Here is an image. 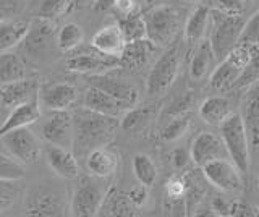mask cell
<instances>
[{
    "mask_svg": "<svg viewBox=\"0 0 259 217\" xmlns=\"http://www.w3.org/2000/svg\"><path fill=\"white\" fill-rule=\"evenodd\" d=\"M73 126H75V140L73 149L78 156H88L93 149L107 146L120 126L118 118L97 114L83 106L73 114Z\"/></svg>",
    "mask_w": 259,
    "mask_h": 217,
    "instance_id": "obj_1",
    "label": "cell"
},
{
    "mask_svg": "<svg viewBox=\"0 0 259 217\" xmlns=\"http://www.w3.org/2000/svg\"><path fill=\"white\" fill-rule=\"evenodd\" d=\"M70 198L67 188L59 183H34L24 193V214L36 217L67 215L70 212Z\"/></svg>",
    "mask_w": 259,
    "mask_h": 217,
    "instance_id": "obj_2",
    "label": "cell"
},
{
    "mask_svg": "<svg viewBox=\"0 0 259 217\" xmlns=\"http://www.w3.org/2000/svg\"><path fill=\"white\" fill-rule=\"evenodd\" d=\"M245 18L238 13H229L219 9H210V34L209 42L215 55V60H224L230 51L240 42V36L243 26H245Z\"/></svg>",
    "mask_w": 259,
    "mask_h": 217,
    "instance_id": "obj_3",
    "label": "cell"
},
{
    "mask_svg": "<svg viewBox=\"0 0 259 217\" xmlns=\"http://www.w3.org/2000/svg\"><path fill=\"white\" fill-rule=\"evenodd\" d=\"M219 132L232 162L240 168L241 173H248L251 165V144L245 120L240 112H232L221 123Z\"/></svg>",
    "mask_w": 259,
    "mask_h": 217,
    "instance_id": "obj_4",
    "label": "cell"
},
{
    "mask_svg": "<svg viewBox=\"0 0 259 217\" xmlns=\"http://www.w3.org/2000/svg\"><path fill=\"white\" fill-rule=\"evenodd\" d=\"M182 57H183V42L180 39L167 46L164 54L157 59L154 63L148 79H146V91L151 98L156 96H162L170 90V86L175 83L182 65Z\"/></svg>",
    "mask_w": 259,
    "mask_h": 217,
    "instance_id": "obj_5",
    "label": "cell"
},
{
    "mask_svg": "<svg viewBox=\"0 0 259 217\" xmlns=\"http://www.w3.org/2000/svg\"><path fill=\"white\" fill-rule=\"evenodd\" d=\"M54 46H57V28L52 20L37 17L31 21L29 29L20 42L23 59L29 62H46L52 57Z\"/></svg>",
    "mask_w": 259,
    "mask_h": 217,
    "instance_id": "obj_6",
    "label": "cell"
},
{
    "mask_svg": "<svg viewBox=\"0 0 259 217\" xmlns=\"http://www.w3.org/2000/svg\"><path fill=\"white\" fill-rule=\"evenodd\" d=\"M148 39L157 47H167L172 44L182 26V15L170 4L157 5L144 12Z\"/></svg>",
    "mask_w": 259,
    "mask_h": 217,
    "instance_id": "obj_7",
    "label": "cell"
},
{
    "mask_svg": "<svg viewBox=\"0 0 259 217\" xmlns=\"http://www.w3.org/2000/svg\"><path fill=\"white\" fill-rule=\"evenodd\" d=\"M254 51L256 47L249 44H238L233 51H230L229 55L219 62V65L210 73L209 81L212 90L221 93L233 90L243 73V70L246 68L251 57H253Z\"/></svg>",
    "mask_w": 259,
    "mask_h": 217,
    "instance_id": "obj_8",
    "label": "cell"
},
{
    "mask_svg": "<svg viewBox=\"0 0 259 217\" xmlns=\"http://www.w3.org/2000/svg\"><path fill=\"white\" fill-rule=\"evenodd\" d=\"M105 193H107V190H105L101 183L89 179V177H83V179L76 183L75 190L71 193L70 214L75 217L99 215Z\"/></svg>",
    "mask_w": 259,
    "mask_h": 217,
    "instance_id": "obj_9",
    "label": "cell"
},
{
    "mask_svg": "<svg viewBox=\"0 0 259 217\" xmlns=\"http://www.w3.org/2000/svg\"><path fill=\"white\" fill-rule=\"evenodd\" d=\"M2 144L8 151V154L23 165H34L42 152L39 138L29 128V125L15 128L10 133L2 136Z\"/></svg>",
    "mask_w": 259,
    "mask_h": 217,
    "instance_id": "obj_10",
    "label": "cell"
},
{
    "mask_svg": "<svg viewBox=\"0 0 259 217\" xmlns=\"http://www.w3.org/2000/svg\"><path fill=\"white\" fill-rule=\"evenodd\" d=\"M202 175L214 188L224 193H238L243 190V179L240 168L232 162L230 157L210 160L202 165Z\"/></svg>",
    "mask_w": 259,
    "mask_h": 217,
    "instance_id": "obj_11",
    "label": "cell"
},
{
    "mask_svg": "<svg viewBox=\"0 0 259 217\" xmlns=\"http://www.w3.org/2000/svg\"><path fill=\"white\" fill-rule=\"evenodd\" d=\"M40 136L49 144L71 149L73 140H75L73 115L68 110H51V114L40 126Z\"/></svg>",
    "mask_w": 259,
    "mask_h": 217,
    "instance_id": "obj_12",
    "label": "cell"
},
{
    "mask_svg": "<svg viewBox=\"0 0 259 217\" xmlns=\"http://www.w3.org/2000/svg\"><path fill=\"white\" fill-rule=\"evenodd\" d=\"M68 71L73 73H84V75H97L105 73L112 68L120 67L118 57H110V55L101 54L99 51L94 52H75L71 54L65 63Z\"/></svg>",
    "mask_w": 259,
    "mask_h": 217,
    "instance_id": "obj_13",
    "label": "cell"
},
{
    "mask_svg": "<svg viewBox=\"0 0 259 217\" xmlns=\"http://www.w3.org/2000/svg\"><path fill=\"white\" fill-rule=\"evenodd\" d=\"M88 81L91 86L99 88V90L110 94L112 98H115L121 104H125L128 109L135 107L138 102V98H140L138 90L133 84H130L128 81H125V79H121V78L109 75L107 71H105V73L89 75Z\"/></svg>",
    "mask_w": 259,
    "mask_h": 217,
    "instance_id": "obj_14",
    "label": "cell"
},
{
    "mask_svg": "<svg viewBox=\"0 0 259 217\" xmlns=\"http://www.w3.org/2000/svg\"><path fill=\"white\" fill-rule=\"evenodd\" d=\"M191 160L198 167L206 165L210 160L229 157L225 144L221 138V135L210 133V132H201L196 138L193 140L190 148Z\"/></svg>",
    "mask_w": 259,
    "mask_h": 217,
    "instance_id": "obj_15",
    "label": "cell"
},
{
    "mask_svg": "<svg viewBox=\"0 0 259 217\" xmlns=\"http://www.w3.org/2000/svg\"><path fill=\"white\" fill-rule=\"evenodd\" d=\"M36 99H39V84L31 76L0 84V102L8 109H15Z\"/></svg>",
    "mask_w": 259,
    "mask_h": 217,
    "instance_id": "obj_16",
    "label": "cell"
},
{
    "mask_svg": "<svg viewBox=\"0 0 259 217\" xmlns=\"http://www.w3.org/2000/svg\"><path fill=\"white\" fill-rule=\"evenodd\" d=\"M78 99V91L71 83H51L39 91V101L44 109L68 110Z\"/></svg>",
    "mask_w": 259,
    "mask_h": 217,
    "instance_id": "obj_17",
    "label": "cell"
},
{
    "mask_svg": "<svg viewBox=\"0 0 259 217\" xmlns=\"http://www.w3.org/2000/svg\"><path fill=\"white\" fill-rule=\"evenodd\" d=\"M240 114L245 120L251 148H259V79L249 84L241 98Z\"/></svg>",
    "mask_w": 259,
    "mask_h": 217,
    "instance_id": "obj_18",
    "label": "cell"
},
{
    "mask_svg": "<svg viewBox=\"0 0 259 217\" xmlns=\"http://www.w3.org/2000/svg\"><path fill=\"white\" fill-rule=\"evenodd\" d=\"M44 156L49 167L52 168L55 175L62 177V179H76L79 175V165L76 156L68 148L55 146V144H49L44 148Z\"/></svg>",
    "mask_w": 259,
    "mask_h": 217,
    "instance_id": "obj_19",
    "label": "cell"
},
{
    "mask_svg": "<svg viewBox=\"0 0 259 217\" xmlns=\"http://www.w3.org/2000/svg\"><path fill=\"white\" fill-rule=\"evenodd\" d=\"M83 106L89 110L97 112V114L115 117V118L123 117V114L128 110L125 104H121L115 98H112L110 94H107L105 91L99 90V88H96V86H91V84H89V88L84 93Z\"/></svg>",
    "mask_w": 259,
    "mask_h": 217,
    "instance_id": "obj_20",
    "label": "cell"
},
{
    "mask_svg": "<svg viewBox=\"0 0 259 217\" xmlns=\"http://www.w3.org/2000/svg\"><path fill=\"white\" fill-rule=\"evenodd\" d=\"M120 156L107 146H99L86 156V168L96 179H107L117 172Z\"/></svg>",
    "mask_w": 259,
    "mask_h": 217,
    "instance_id": "obj_21",
    "label": "cell"
},
{
    "mask_svg": "<svg viewBox=\"0 0 259 217\" xmlns=\"http://www.w3.org/2000/svg\"><path fill=\"white\" fill-rule=\"evenodd\" d=\"M93 49L99 51L101 54L110 55V57H118L123 54V49L126 46V39L123 36V31L118 26V23L115 25H107L101 28L91 39Z\"/></svg>",
    "mask_w": 259,
    "mask_h": 217,
    "instance_id": "obj_22",
    "label": "cell"
},
{
    "mask_svg": "<svg viewBox=\"0 0 259 217\" xmlns=\"http://www.w3.org/2000/svg\"><path fill=\"white\" fill-rule=\"evenodd\" d=\"M159 47L148 37L140 39V41L126 42L123 54L120 55V67L130 71H141L146 63L149 62L151 55Z\"/></svg>",
    "mask_w": 259,
    "mask_h": 217,
    "instance_id": "obj_23",
    "label": "cell"
},
{
    "mask_svg": "<svg viewBox=\"0 0 259 217\" xmlns=\"http://www.w3.org/2000/svg\"><path fill=\"white\" fill-rule=\"evenodd\" d=\"M210 9L207 4H198L196 9L191 12V15L186 20V25L183 29V39L188 46H196L202 41L206 34V29L209 26Z\"/></svg>",
    "mask_w": 259,
    "mask_h": 217,
    "instance_id": "obj_24",
    "label": "cell"
},
{
    "mask_svg": "<svg viewBox=\"0 0 259 217\" xmlns=\"http://www.w3.org/2000/svg\"><path fill=\"white\" fill-rule=\"evenodd\" d=\"M215 60V55L212 52V47H210L209 39L207 41H202L196 44V49L193 52V57L190 62V79L191 81H201L206 76L212 73Z\"/></svg>",
    "mask_w": 259,
    "mask_h": 217,
    "instance_id": "obj_25",
    "label": "cell"
},
{
    "mask_svg": "<svg viewBox=\"0 0 259 217\" xmlns=\"http://www.w3.org/2000/svg\"><path fill=\"white\" fill-rule=\"evenodd\" d=\"M40 117V110H39V99L31 101L28 104H23V106H18L12 109L10 115L5 118V122L0 126V140L2 136H5L7 133H10L15 128L20 126H26V125H32L39 120Z\"/></svg>",
    "mask_w": 259,
    "mask_h": 217,
    "instance_id": "obj_26",
    "label": "cell"
},
{
    "mask_svg": "<svg viewBox=\"0 0 259 217\" xmlns=\"http://www.w3.org/2000/svg\"><path fill=\"white\" fill-rule=\"evenodd\" d=\"M232 112V104L225 96H210L199 104L201 120L212 126H221V123Z\"/></svg>",
    "mask_w": 259,
    "mask_h": 217,
    "instance_id": "obj_27",
    "label": "cell"
},
{
    "mask_svg": "<svg viewBox=\"0 0 259 217\" xmlns=\"http://www.w3.org/2000/svg\"><path fill=\"white\" fill-rule=\"evenodd\" d=\"M31 70L23 55L15 52H0V84L12 83L16 79L29 78Z\"/></svg>",
    "mask_w": 259,
    "mask_h": 217,
    "instance_id": "obj_28",
    "label": "cell"
},
{
    "mask_svg": "<svg viewBox=\"0 0 259 217\" xmlns=\"http://www.w3.org/2000/svg\"><path fill=\"white\" fill-rule=\"evenodd\" d=\"M136 209L138 207L132 203L128 193L110 187L105 193L99 215H135Z\"/></svg>",
    "mask_w": 259,
    "mask_h": 217,
    "instance_id": "obj_29",
    "label": "cell"
},
{
    "mask_svg": "<svg viewBox=\"0 0 259 217\" xmlns=\"http://www.w3.org/2000/svg\"><path fill=\"white\" fill-rule=\"evenodd\" d=\"M31 21L24 20H2L0 21V52H7L20 42L26 36Z\"/></svg>",
    "mask_w": 259,
    "mask_h": 217,
    "instance_id": "obj_30",
    "label": "cell"
},
{
    "mask_svg": "<svg viewBox=\"0 0 259 217\" xmlns=\"http://www.w3.org/2000/svg\"><path fill=\"white\" fill-rule=\"evenodd\" d=\"M154 114H156V106H135L121 117L120 128L125 133H138L151 122Z\"/></svg>",
    "mask_w": 259,
    "mask_h": 217,
    "instance_id": "obj_31",
    "label": "cell"
},
{
    "mask_svg": "<svg viewBox=\"0 0 259 217\" xmlns=\"http://www.w3.org/2000/svg\"><path fill=\"white\" fill-rule=\"evenodd\" d=\"M132 168H133V175L136 177V180L140 182L144 187H152L154 183L157 182V165L156 162L144 152H138L132 159Z\"/></svg>",
    "mask_w": 259,
    "mask_h": 217,
    "instance_id": "obj_32",
    "label": "cell"
},
{
    "mask_svg": "<svg viewBox=\"0 0 259 217\" xmlns=\"http://www.w3.org/2000/svg\"><path fill=\"white\" fill-rule=\"evenodd\" d=\"M84 41L83 28L76 23H67L57 31V47L62 52H71L78 49Z\"/></svg>",
    "mask_w": 259,
    "mask_h": 217,
    "instance_id": "obj_33",
    "label": "cell"
},
{
    "mask_svg": "<svg viewBox=\"0 0 259 217\" xmlns=\"http://www.w3.org/2000/svg\"><path fill=\"white\" fill-rule=\"evenodd\" d=\"M118 26L121 28V31H123L126 42L140 41V39L148 37V26H146L144 13H141V12L118 20Z\"/></svg>",
    "mask_w": 259,
    "mask_h": 217,
    "instance_id": "obj_34",
    "label": "cell"
},
{
    "mask_svg": "<svg viewBox=\"0 0 259 217\" xmlns=\"http://www.w3.org/2000/svg\"><path fill=\"white\" fill-rule=\"evenodd\" d=\"M20 182L21 180L0 179V214L8 211L21 198L23 187Z\"/></svg>",
    "mask_w": 259,
    "mask_h": 217,
    "instance_id": "obj_35",
    "label": "cell"
},
{
    "mask_svg": "<svg viewBox=\"0 0 259 217\" xmlns=\"http://www.w3.org/2000/svg\"><path fill=\"white\" fill-rule=\"evenodd\" d=\"M70 10H73V0H40L37 17L54 21Z\"/></svg>",
    "mask_w": 259,
    "mask_h": 217,
    "instance_id": "obj_36",
    "label": "cell"
},
{
    "mask_svg": "<svg viewBox=\"0 0 259 217\" xmlns=\"http://www.w3.org/2000/svg\"><path fill=\"white\" fill-rule=\"evenodd\" d=\"M191 123V117L188 114H180V115H175L170 122L164 126L162 130V140L167 141V143H172L180 140L182 136L188 132Z\"/></svg>",
    "mask_w": 259,
    "mask_h": 217,
    "instance_id": "obj_37",
    "label": "cell"
},
{
    "mask_svg": "<svg viewBox=\"0 0 259 217\" xmlns=\"http://www.w3.org/2000/svg\"><path fill=\"white\" fill-rule=\"evenodd\" d=\"M24 175H26V172H24L23 164H20L12 156H5L0 152V179L23 180Z\"/></svg>",
    "mask_w": 259,
    "mask_h": 217,
    "instance_id": "obj_38",
    "label": "cell"
},
{
    "mask_svg": "<svg viewBox=\"0 0 259 217\" xmlns=\"http://www.w3.org/2000/svg\"><path fill=\"white\" fill-rule=\"evenodd\" d=\"M257 79H259V47H256L253 57H251L246 68L243 70V73L233 90H246L249 84H253Z\"/></svg>",
    "mask_w": 259,
    "mask_h": 217,
    "instance_id": "obj_39",
    "label": "cell"
},
{
    "mask_svg": "<svg viewBox=\"0 0 259 217\" xmlns=\"http://www.w3.org/2000/svg\"><path fill=\"white\" fill-rule=\"evenodd\" d=\"M238 44H249L254 47L259 46V10H256L249 20L245 21Z\"/></svg>",
    "mask_w": 259,
    "mask_h": 217,
    "instance_id": "obj_40",
    "label": "cell"
},
{
    "mask_svg": "<svg viewBox=\"0 0 259 217\" xmlns=\"http://www.w3.org/2000/svg\"><path fill=\"white\" fill-rule=\"evenodd\" d=\"M165 196L168 199H183L186 198V182L182 177H170L165 183Z\"/></svg>",
    "mask_w": 259,
    "mask_h": 217,
    "instance_id": "obj_41",
    "label": "cell"
},
{
    "mask_svg": "<svg viewBox=\"0 0 259 217\" xmlns=\"http://www.w3.org/2000/svg\"><path fill=\"white\" fill-rule=\"evenodd\" d=\"M110 12L115 15L117 20H121V18H126V17H130V15H135L141 10H140V4H138V0H117L110 9Z\"/></svg>",
    "mask_w": 259,
    "mask_h": 217,
    "instance_id": "obj_42",
    "label": "cell"
},
{
    "mask_svg": "<svg viewBox=\"0 0 259 217\" xmlns=\"http://www.w3.org/2000/svg\"><path fill=\"white\" fill-rule=\"evenodd\" d=\"M24 9V0H0V21L13 20Z\"/></svg>",
    "mask_w": 259,
    "mask_h": 217,
    "instance_id": "obj_43",
    "label": "cell"
},
{
    "mask_svg": "<svg viewBox=\"0 0 259 217\" xmlns=\"http://www.w3.org/2000/svg\"><path fill=\"white\" fill-rule=\"evenodd\" d=\"M215 4H217L215 9L219 10H224L229 13H238V15H243L246 7L245 0H215Z\"/></svg>",
    "mask_w": 259,
    "mask_h": 217,
    "instance_id": "obj_44",
    "label": "cell"
},
{
    "mask_svg": "<svg viewBox=\"0 0 259 217\" xmlns=\"http://www.w3.org/2000/svg\"><path fill=\"white\" fill-rule=\"evenodd\" d=\"M128 195H130V199H132V203L138 209H141L146 203H148V198H149L148 187H144V185H141V183H140V187L133 188L132 191L128 193Z\"/></svg>",
    "mask_w": 259,
    "mask_h": 217,
    "instance_id": "obj_45",
    "label": "cell"
},
{
    "mask_svg": "<svg viewBox=\"0 0 259 217\" xmlns=\"http://www.w3.org/2000/svg\"><path fill=\"white\" fill-rule=\"evenodd\" d=\"M190 160H191V154L183 148H178V149H175L172 152V164H174L175 168H178V170L188 167Z\"/></svg>",
    "mask_w": 259,
    "mask_h": 217,
    "instance_id": "obj_46",
    "label": "cell"
},
{
    "mask_svg": "<svg viewBox=\"0 0 259 217\" xmlns=\"http://www.w3.org/2000/svg\"><path fill=\"white\" fill-rule=\"evenodd\" d=\"M115 2H117V0H96V2H94V9L97 12H107V10L112 9Z\"/></svg>",
    "mask_w": 259,
    "mask_h": 217,
    "instance_id": "obj_47",
    "label": "cell"
},
{
    "mask_svg": "<svg viewBox=\"0 0 259 217\" xmlns=\"http://www.w3.org/2000/svg\"><path fill=\"white\" fill-rule=\"evenodd\" d=\"M144 2V9H152V7H157V5H164V4H168L170 0H143Z\"/></svg>",
    "mask_w": 259,
    "mask_h": 217,
    "instance_id": "obj_48",
    "label": "cell"
},
{
    "mask_svg": "<svg viewBox=\"0 0 259 217\" xmlns=\"http://www.w3.org/2000/svg\"><path fill=\"white\" fill-rule=\"evenodd\" d=\"M185 4H193V5H198V4H201V0H183Z\"/></svg>",
    "mask_w": 259,
    "mask_h": 217,
    "instance_id": "obj_49",
    "label": "cell"
},
{
    "mask_svg": "<svg viewBox=\"0 0 259 217\" xmlns=\"http://www.w3.org/2000/svg\"><path fill=\"white\" fill-rule=\"evenodd\" d=\"M245 2H246V4H248V2H253V0H245Z\"/></svg>",
    "mask_w": 259,
    "mask_h": 217,
    "instance_id": "obj_50",
    "label": "cell"
}]
</instances>
